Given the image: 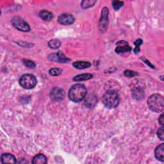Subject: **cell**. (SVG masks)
<instances>
[{"instance_id":"obj_1","label":"cell","mask_w":164,"mask_h":164,"mask_svg":"<svg viewBox=\"0 0 164 164\" xmlns=\"http://www.w3.org/2000/svg\"><path fill=\"white\" fill-rule=\"evenodd\" d=\"M87 95V89L82 84L74 85L69 92V99L74 102L82 101Z\"/></svg>"},{"instance_id":"obj_2","label":"cell","mask_w":164,"mask_h":164,"mask_svg":"<svg viewBox=\"0 0 164 164\" xmlns=\"http://www.w3.org/2000/svg\"><path fill=\"white\" fill-rule=\"evenodd\" d=\"M148 105L151 111L160 113L164 108L163 97L158 94H152L148 100Z\"/></svg>"},{"instance_id":"obj_3","label":"cell","mask_w":164,"mask_h":164,"mask_svg":"<svg viewBox=\"0 0 164 164\" xmlns=\"http://www.w3.org/2000/svg\"><path fill=\"white\" fill-rule=\"evenodd\" d=\"M120 98L119 94L114 90L108 91L103 96V103L108 108H114L119 103Z\"/></svg>"},{"instance_id":"obj_4","label":"cell","mask_w":164,"mask_h":164,"mask_svg":"<svg viewBox=\"0 0 164 164\" xmlns=\"http://www.w3.org/2000/svg\"><path fill=\"white\" fill-rule=\"evenodd\" d=\"M19 84L25 89H31L36 85L37 79L34 75L26 74L21 77L19 80Z\"/></svg>"},{"instance_id":"obj_5","label":"cell","mask_w":164,"mask_h":164,"mask_svg":"<svg viewBox=\"0 0 164 164\" xmlns=\"http://www.w3.org/2000/svg\"><path fill=\"white\" fill-rule=\"evenodd\" d=\"M12 23L13 26L19 31H29L30 27L28 24L20 17L16 16L12 18Z\"/></svg>"},{"instance_id":"obj_6","label":"cell","mask_w":164,"mask_h":164,"mask_svg":"<svg viewBox=\"0 0 164 164\" xmlns=\"http://www.w3.org/2000/svg\"><path fill=\"white\" fill-rule=\"evenodd\" d=\"M50 97L54 101H61L65 97V92L60 87H54L51 91Z\"/></svg>"},{"instance_id":"obj_7","label":"cell","mask_w":164,"mask_h":164,"mask_svg":"<svg viewBox=\"0 0 164 164\" xmlns=\"http://www.w3.org/2000/svg\"><path fill=\"white\" fill-rule=\"evenodd\" d=\"M108 9L106 7H105L102 10V12H101V16L100 20V28L101 31H104L106 30L107 25H108Z\"/></svg>"},{"instance_id":"obj_8","label":"cell","mask_w":164,"mask_h":164,"mask_svg":"<svg viewBox=\"0 0 164 164\" xmlns=\"http://www.w3.org/2000/svg\"><path fill=\"white\" fill-rule=\"evenodd\" d=\"M132 50V48L129 46L128 43L124 40L119 41L117 43V47L115 48V52L117 53L121 54L124 53L129 52Z\"/></svg>"},{"instance_id":"obj_9","label":"cell","mask_w":164,"mask_h":164,"mask_svg":"<svg viewBox=\"0 0 164 164\" xmlns=\"http://www.w3.org/2000/svg\"><path fill=\"white\" fill-rule=\"evenodd\" d=\"M58 21L59 23L63 25H69L74 23V17L69 14H63L59 16Z\"/></svg>"},{"instance_id":"obj_10","label":"cell","mask_w":164,"mask_h":164,"mask_svg":"<svg viewBox=\"0 0 164 164\" xmlns=\"http://www.w3.org/2000/svg\"><path fill=\"white\" fill-rule=\"evenodd\" d=\"M49 58L51 60L59 62H68L69 60L67 57H65L63 53L62 52H59L56 54H52Z\"/></svg>"},{"instance_id":"obj_11","label":"cell","mask_w":164,"mask_h":164,"mask_svg":"<svg viewBox=\"0 0 164 164\" xmlns=\"http://www.w3.org/2000/svg\"><path fill=\"white\" fill-rule=\"evenodd\" d=\"M97 103V97L96 96L90 94L85 97V105L89 108H93Z\"/></svg>"},{"instance_id":"obj_12","label":"cell","mask_w":164,"mask_h":164,"mask_svg":"<svg viewBox=\"0 0 164 164\" xmlns=\"http://www.w3.org/2000/svg\"><path fill=\"white\" fill-rule=\"evenodd\" d=\"M1 161L2 163H16V157L10 153H5L2 155Z\"/></svg>"},{"instance_id":"obj_13","label":"cell","mask_w":164,"mask_h":164,"mask_svg":"<svg viewBox=\"0 0 164 164\" xmlns=\"http://www.w3.org/2000/svg\"><path fill=\"white\" fill-rule=\"evenodd\" d=\"M155 157L156 158L161 161L163 162L164 161V144H161L160 145L158 146L157 148L155 149Z\"/></svg>"},{"instance_id":"obj_14","label":"cell","mask_w":164,"mask_h":164,"mask_svg":"<svg viewBox=\"0 0 164 164\" xmlns=\"http://www.w3.org/2000/svg\"><path fill=\"white\" fill-rule=\"evenodd\" d=\"M91 65V63L89 62L86 61H77L73 63V66L79 69H86L89 68Z\"/></svg>"},{"instance_id":"obj_15","label":"cell","mask_w":164,"mask_h":164,"mask_svg":"<svg viewBox=\"0 0 164 164\" xmlns=\"http://www.w3.org/2000/svg\"><path fill=\"white\" fill-rule=\"evenodd\" d=\"M47 163V158L46 157L42 155L39 154L36 155L32 160V163L34 164H44Z\"/></svg>"},{"instance_id":"obj_16","label":"cell","mask_w":164,"mask_h":164,"mask_svg":"<svg viewBox=\"0 0 164 164\" xmlns=\"http://www.w3.org/2000/svg\"><path fill=\"white\" fill-rule=\"evenodd\" d=\"M39 16L41 19L45 21H51L53 17V14L51 12L45 10L40 11L39 12Z\"/></svg>"},{"instance_id":"obj_17","label":"cell","mask_w":164,"mask_h":164,"mask_svg":"<svg viewBox=\"0 0 164 164\" xmlns=\"http://www.w3.org/2000/svg\"><path fill=\"white\" fill-rule=\"evenodd\" d=\"M93 75L89 73L87 74H80L75 76L74 78V81L75 82H81V81H84V80H88L91 78H92Z\"/></svg>"},{"instance_id":"obj_18","label":"cell","mask_w":164,"mask_h":164,"mask_svg":"<svg viewBox=\"0 0 164 164\" xmlns=\"http://www.w3.org/2000/svg\"><path fill=\"white\" fill-rule=\"evenodd\" d=\"M61 45V42L58 39H52L49 41L48 46L52 49L59 48Z\"/></svg>"},{"instance_id":"obj_19","label":"cell","mask_w":164,"mask_h":164,"mask_svg":"<svg viewBox=\"0 0 164 164\" xmlns=\"http://www.w3.org/2000/svg\"><path fill=\"white\" fill-rule=\"evenodd\" d=\"M144 96V92L142 91L141 89H135L133 91V96L134 97L135 99L140 100V99H142V98Z\"/></svg>"},{"instance_id":"obj_20","label":"cell","mask_w":164,"mask_h":164,"mask_svg":"<svg viewBox=\"0 0 164 164\" xmlns=\"http://www.w3.org/2000/svg\"><path fill=\"white\" fill-rule=\"evenodd\" d=\"M96 3V1H92V0H86V1H83L82 3V7L84 9L89 8L91 7H93L94 5Z\"/></svg>"},{"instance_id":"obj_21","label":"cell","mask_w":164,"mask_h":164,"mask_svg":"<svg viewBox=\"0 0 164 164\" xmlns=\"http://www.w3.org/2000/svg\"><path fill=\"white\" fill-rule=\"evenodd\" d=\"M23 63L25 66L30 69H34L36 67L35 63L33 61L29 60H23Z\"/></svg>"},{"instance_id":"obj_22","label":"cell","mask_w":164,"mask_h":164,"mask_svg":"<svg viewBox=\"0 0 164 164\" xmlns=\"http://www.w3.org/2000/svg\"><path fill=\"white\" fill-rule=\"evenodd\" d=\"M62 70L59 68H53L49 70V74L53 76H57L61 74Z\"/></svg>"},{"instance_id":"obj_23","label":"cell","mask_w":164,"mask_h":164,"mask_svg":"<svg viewBox=\"0 0 164 164\" xmlns=\"http://www.w3.org/2000/svg\"><path fill=\"white\" fill-rule=\"evenodd\" d=\"M124 5V3L123 2L120 1H114L112 2V7L115 10H119L121 7H123Z\"/></svg>"},{"instance_id":"obj_24","label":"cell","mask_w":164,"mask_h":164,"mask_svg":"<svg viewBox=\"0 0 164 164\" xmlns=\"http://www.w3.org/2000/svg\"><path fill=\"white\" fill-rule=\"evenodd\" d=\"M135 48L134 49V52L135 53H139L140 51V45H142V44H143V40H142V39H137L135 42Z\"/></svg>"},{"instance_id":"obj_25","label":"cell","mask_w":164,"mask_h":164,"mask_svg":"<svg viewBox=\"0 0 164 164\" xmlns=\"http://www.w3.org/2000/svg\"><path fill=\"white\" fill-rule=\"evenodd\" d=\"M124 75L126 76V77L128 78H132V77H135L136 76H138V73H137L135 71H130V70H126L124 73Z\"/></svg>"},{"instance_id":"obj_26","label":"cell","mask_w":164,"mask_h":164,"mask_svg":"<svg viewBox=\"0 0 164 164\" xmlns=\"http://www.w3.org/2000/svg\"><path fill=\"white\" fill-rule=\"evenodd\" d=\"M164 132H163V127H161L158 129L157 132V135L159 138H160L162 140H163L164 138Z\"/></svg>"},{"instance_id":"obj_27","label":"cell","mask_w":164,"mask_h":164,"mask_svg":"<svg viewBox=\"0 0 164 164\" xmlns=\"http://www.w3.org/2000/svg\"><path fill=\"white\" fill-rule=\"evenodd\" d=\"M158 121H159V123H160V124H161V125H163V123H164V121H163V114H162L161 115H160V118H159V120H158Z\"/></svg>"}]
</instances>
